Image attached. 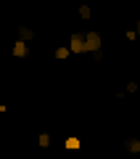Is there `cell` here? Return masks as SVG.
<instances>
[{
    "mask_svg": "<svg viewBox=\"0 0 140 159\" xmlns=\"http://www.w3.org/2000/svg\"><path fill=\"white\" fill-rule=\"evenodd\" d=\"M13 56H16V58L27 56V43H24V40H16V43H13Z\"/></svg>",
    "mask_w": 140,
    "mask_h": 159,
    "instance_id": "4",
    "label": "cell"
},
{
    "mask_svg": "<svg viewBox=\"0 0 140 159\" xmlns=\"http://www.w3.org/2000/svg\"><path fill=\"white\" fill-rule=\"evenodd\" d=\"M90 16H93V8H90V6H79V19H85V21H87Z\"/></svg>",
    "mask_w": 140,
    "mask_h": 159,
    "instance_id": "9",
    "label": "cell"
},
{
    "mask_svg": "<svg viewBox=\"0 0 140 159\" xmlns=\"http://www.w3.org/2000/svg\"><path fill=\"white\" fill-rule=\"evenodd\" d=\"M98 51H103V34L93 29V32H87V53H98Z\"/></svg>",
    "mask_w": 140,
    "mask_h": 159,
    "instance_id": "2",
    "label": "cell"
},
{
    "mask_svg": "<svg viewBox=\"0 0 140 159\" xmlns=\"http://www.w3.org/2000/svg\"><path fill=\"white\" fill-rule=\"evenodd\" d=\"M138 37H140L138 32H127V43H135V40H138Z\"/></svg>",
    "mask_w": 140,
    "mask_h": 159,
    "instance_id": "11",
    "label": "cell"
},
{
    "mask_svg": "<svg viewBox=\"0 0 140 159\" xmlns=\"http://www.w3.org/2000/svg\"><path fill=\"white\" fill-rule=\"evenodd\" d=\"M37 143H40V148H48V146H50V135H48V133H40Z\"/></svg>",
    "mask_w": 140,
    "mask_h": 159,
    "instance_id": "8",
    "label": "cell"
},
{
    "mask_svg": "<svg viewBox=\"0 0 140 159\" xmlns=\"http://www.w3.org/2000/svg\"><path fill=\"white\" fill-rule=\"evenodd\" d=\"M69 48H72V53H87V32H72Z\"/></svg>",
    "mask_w": 140,
    "mask_h": 159,
    "instance_id": "1",
    "label": "cell"
},
{
    "mask_svg": "<svg viewBox=\"0 0 140 159\" xmlns=\"http://www.w3.org/2000/svg\"><path fill=\"white\" fill-rule=\"evenodd\" d=\"M138 90H140V85L135 82V80H129V82H127V93H129V96H135Z\"/></svg>",
    "mask_w": 140,
    "mask_h": 159,
    "instance_id": "10",
    "label": "cell"
},
{
    "mask_svg": "<svg viewBox=\"0 0 140 159\" xmlns=\"http://www.w3.org/2000/svg\"><path fill=\"white\" fill-rule=\"evenodd\" d=\"M19 40H24V43L34 40V29L32 27H19Z\"/></svg>",
    "mask_w": 140,
    "mask_h": 159,
    "instance_id": "5",
    "label": "cell"
},
{
    "mask_svg": "<svg viewBox=\"0 0 140 159\" xmlns=\"http://www.w3.org/2000/svg\"><path fill=\"white\" fill-rule=\"evenodd\" d=\"M135 32H138V34H140V21H138V24H135Z\"/></svg>",
    "mask_w": 140,
    "mask_h": 159,
    "instance_id": "12",
    "label": "cell"
},
{
    "mask_svg": "<svg viewBox=\"0 0 140 159\" xmlns=\"http://www.w3.org/2000/svg\"><path fill=\"white\" fill-rule=\"evenodd\" d=\"M63 148H69V151H79V148H82V141H79V138H66V141H63Z\"/></svg>",
    "mask_w": 140,
    "mask_h": 159,
    "instance_id": "6",
    "label": "cell"
},
{
    "mask_svg": "<svg viewBox=\"0 0 140 159\" xmlns=\"http://www.w3.org/2000/svg\"><path fill=\"white\" fill-rule=\"evenodd\" d=\"M124 148H127L129 154H140V138H127V141H124Z\"/></svg>",
    "mask_w": 140,
    "mask_h": 159,
    "instance_id": "3",
    "label": "cell"
},
{
    "mask_svg": "<svg viewBox=\"0 0 140 159\" xmlns=\"http://www.w3.org/2000/svg\"><path fill=\"white\" fill-rule=\"evenodd\" d=\"M53 56H56L58 61H63V58L72 56V48H69V45H61V48H56V53H53Z\"/></svg>",
    "mask_w": 140,
    "mask_h": 159,
    "instance_id": "7",
    "label": "cell"
}]
</instances>
